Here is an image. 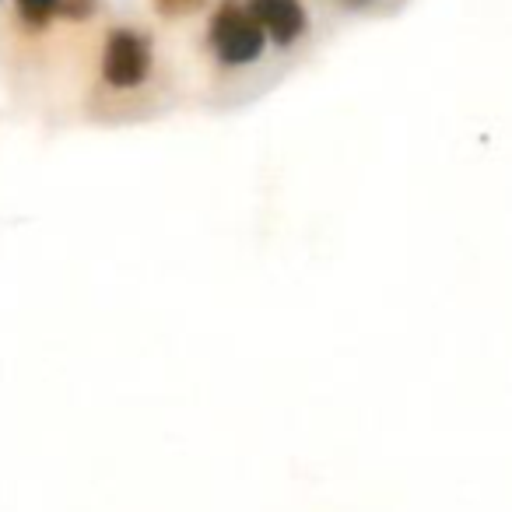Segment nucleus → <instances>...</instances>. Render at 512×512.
Returning a JSON list of instances; mask_svg holds the SVG:
<instances>
[{
    "instance_id": "f257e3e1",
    "label": "nucleus",
    "mask_w": 512,
    "mask_h": 512,
    "mask_svg": "<svg viewBox=\"0 0 512 512\" xmlns=\"http://www.w3.org/2000/svg\"><path fill=\"white\" fill-rule=\"evenodd\" d=\"M207 39H211V50L218 53L225 67L256 64L267 46L264 25L253 18L246 0H221L211 15V25H207Z\"/></svg>"
},
{
    "instance_id": "f03ea898",
    "label": "nucleus",
    "mask_w": 512,
    "mask_h": 512,
    "mask_svg": "<svg viewBox=\"0 0 512 512\" xmlns=\"http://www.w3.org/2000/svg\"><path fill=\"white\" fill-rule=\"evenodd\" d=\"M155 67V53H151V39L137 29H113L102 46V78L109 88H137L151 78Z\"/></svg>"
},
{
    "instance_id": "7ed1b4c3",
    "label": "nucleus",
    "mask_w": 512,
    "mask_h": 512,
    "mask_svg": "<svg viewBox=\"0 0 512 512\" xmlns=\"http://www.w3.org/2000/svg\"><path fill=\"white\" fill-rule=\"evenodd\" d=\"M246 8L253 11V18L264 25L267 39L274 46H295L306 36V8L302 0H246Z\"/></svg>"
},
{
    "instance_id": "20e7f679",
    "label": "nucleus",
    "mask_w": 512,
    "mask_h": 512,
    "mask_svg": "<svg viewBox=\"0 0 512 512\" xmlns=\"http://www.w3.org/2000/svg\"><path fill=\"white\" fill-rule=\"evenodd\" d=\"M15 8L29 29H46L57 18L60 0H15Z\"/></svg>"
},
{
    "instance_id": "39448f33",
    "label": "nucleus",
    "mask_w": 512,
    "mask_h": 512,
    "mask_svg": "<svg viewBox=\"0 0 512 512\" xmlns=\"http://www.w3.org/2000/svg\"><path fill=\"white\" fill-rule=\"evenodd\" d=\"M95 11H99V0H60L57 15L67 22H88Z\"/></svg>"
},
{
    "instance_id": "423d86ee",
    "label": "nucleus",
    "mask_w": 512,
    "mask_h": 512,
    "mask_svg": "<svg viewBox=\"0 0 512 512\" xmlns=\"http://www.w3.org/2000/svg\"><path fill=\"white\" fill-rule=\"evenodd\" d=\"M204 0H155V11L162 18H186L200 8Z\"/></svg>"
},
{
    "instance_id": "0eeeda50",
    "label": "nucleus",
    "mask_w": 512,
    "mask_h": 512,
    "mask_svg": "<svg viewBox=\"0 0 512 512\" xmlns=\"http://www.w3.org/2000/svg\"><path fill=\"white\" fill-rule=\"evenodd\" d=\"M348 4H369V0H348Z\"/></svg>"
}]
</instances>
